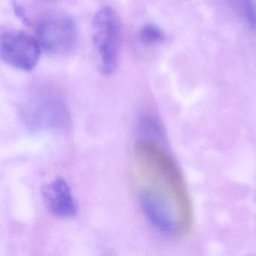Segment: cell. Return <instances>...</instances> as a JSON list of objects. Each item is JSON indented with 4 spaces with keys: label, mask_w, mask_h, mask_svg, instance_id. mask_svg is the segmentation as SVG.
Segmentation results:
<instances>
[{
    "label": "cell",
    "mask_w": 256,
    "mask_h": 256,
    "mask_svg": "<svg viewBox=\"0 0 256 256\" xmlns=\"http://www.w3.org/2000/svg\"><path fill=\"white\" fill-rule=\"evenodd\" d=\"M22 119L32 132L61 130L70 122V114L62 98L50 90L38 91L26 102Z\"/></svg>",
    "instance_id": "7a4b0ae2"
},
{
    "label": "cell",
    "mask_w": 256,
    "mask_h": 256,
    "mask_svg": "<svg viewBox=\"0 0 256 256\" xmlns=\"http://www.w3.org/2000/svg\"><path fill=\"white\" fill-rule=\"evenodd\" d=\"M233 2L246 24L252 30H256V0H233Z\"/></svg>",
    "instance_id": "52a82bcc"
},
{
    "label": "cell",
    "mask_w": 256,
    "mask_h": 256,
    "mask_svg": "<svg viewBox=\"0 0 256 256\" xmlns=\"http://www.w3.org/2000/svg\"><path fill=\"white\" fill-rule=\"evenodd\" d=\"M130 169L133 190L150 223L167 236L187 234L194 221L192 204L184 176L167 151L154 140H138Z\"/></svg>",
    "instance_id": "6da1fadb"
},
{
    "label": "cell",
    "mask_w": 256,
    "mask_h": 256,
    "mask_svg": "<svg viewBox=\"0 0 256 256\" xmlns=\"http://www.w3.org/2000/svg\"><path fill=\"white\" fill-rule=\"evenodd\" d=\"M14 12H16V14H17L18 18H19L24 23H28V18L23 8L18 4H14Z\"/></svg>",
    "instance_id": "9c48e42d"
},
{
    "label": "cell",
    "mask_w": 256,
    "mask_h": 256,
    "mask_svg": "<svg viewBox=\"0 0 256 256\" xmlns=\"http://www.w3.org/2000/svg\"><path fill=\"white\" fill-rule=\"evenodd\" d=\"M36 40L48 53L64 54L74 48L78 38L77 24L66 13L49 12L41 16L36 26Z\"/></svg>",
    "instance_id": "277c9868"
},
{
    "label": "cell",
    "mask_w": 256,
    "mask_h": 256,
    "mask_svg": "<svg viewBox=\"0 0 256 256\" xmlns=\"http://www.w3.org/2000/svg\"><path fill=\"white\" fill-rule=\"evenodd\" d=\"M43 198L48 209L55 216L67 218L77 215V202L70 186L62 178H56L46 186Z\"/></svg>",
    "instance_id": "8992f818"
},
{
    "label": "cell",
    "mask_w": 256,
    "mask_h": 256,
    "mask_svg": "<svg viewBox=\"0 0 256 256\" xmlns=\"http://www.w3.org/2000/svg\"><path fill=\"white\" fill-rule=\"evenodd\" d=\"M140 41L148 46L158 44L164 40V36L160 28L154 24H146L139 32Z\"/></svg>",
    "instance_id": "ba28073f"
},
{
    "label": "cell",
    "mask_w": 256,
    "mask_h": 256,
    "mask_svg": "<svg viewBox=\"0 0 256 256\" xmlns=\"http://www.w3.org/2000/svg\"><path fill=\"white\" fill-rule=\"evenodd\" d=\"M1 58L17 70L30 72L38 65L42 49L36 38L19 30L1 34Z\"/></svg>",
    "instance_id": "5b68a950"
},
{
    "label": "cell",
    "mask_w": 256,
    "mask_h": 256,
    "mask_svg": "<svg viewBox=\"0 0 256 256\" xmlns=\"http://www.w3.org/2000/svg\"><path fill=\"white\" fill-rule=\"evenodd\" d=\"M92 36L98 70L102 74L110 76L118 66L120 47L121 24L114 10L104 7L96 14Z\"/></svg>",
    "instance_id": "3957f363"
}]
</instances>
